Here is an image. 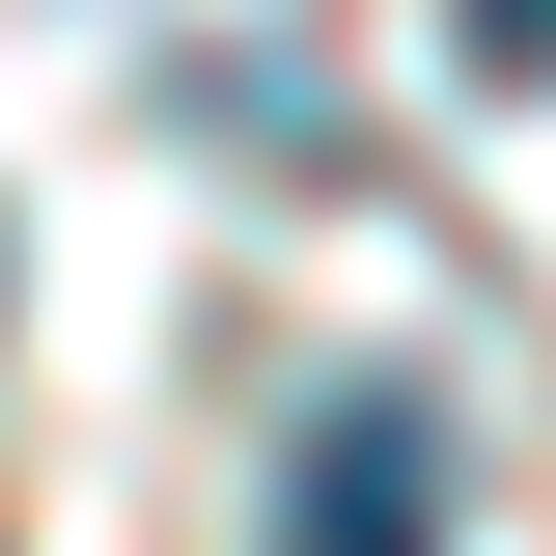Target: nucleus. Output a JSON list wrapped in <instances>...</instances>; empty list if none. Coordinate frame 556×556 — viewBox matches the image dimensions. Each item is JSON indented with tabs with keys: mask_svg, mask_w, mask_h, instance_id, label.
I'll list each match as a JSON object with an SVG mask.
<instances>
[{
	"mask_svg": "<svg viewBox=\"0 0 556 556\" xmlns=\"http://www.w3.org/2000/svg\"><path fill=\"white\" fill-rule=\"evenodd\" d=\"M473 84H556V0H473Z\"/></svg>",
	"mask_w": 556,
	"mask_h": 556,
	"instance_id": "2",
	"label": "nucleus"
},
{
	"mask_svg": "<svg viewBox=\"0 0 556 556\" xmlns=\"http://www.w3.org/2000/svg\"><path fill=\"white\" fill-rule=\"evenodd\" d=\"M278 556H445V417L417 390H334L278 445Z\"/></svg>",
	"mask_w": 556,
	"mask_h": 556,
	"instance_id": "1",
	"label": "nucleus"
}]
</instances>
